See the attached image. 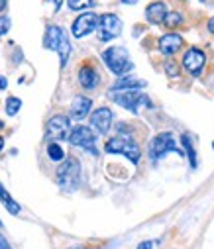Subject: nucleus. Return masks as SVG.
<instances>
[{
    "instance_id": "7",
    "label": "nucleus",
    "mask_w": 214,
    "mask_h": 249,
    "mask_svg": "<svg viewBox=\"0 0 214 249\" xmlns=\"http://www.w3.org/2000/svg\"><path fill=\"white\" fill-rule=\"evenodd\" d=\"M97 30H98V39L100 41H110V39L120 36L122 22H120V18L116 14H104V16H100Z\"/></svg>"
},
{
    "instance_id": "21",
    "label": "nucleus",
    "mask_w": 214,
    "mask_h": 249,
    "mask_svg": "<svg viewBox=\"0 0 214 249\" xmlns=\"http://www.w3.org/2000/svg\"><path fill=\"white\" fill-rule=\"evenodd\" d=\"M47 155H49L51 161H63V159H65V153H63V149L59 147V143H49V145H47Z\"/></svg>"
},
{
    "instance_id": "11",
    "label": "nucleus",
    "mask_w": 214,
    "mask_h": 249,
    "mask_svg": "<svg viewBox=\"0 0 214 249\" xmlns=\"http://www.w3.org/2000/svg\"><path fill=\"white\" fill-rule=\"evenodd\" d=\"M71 128V122L67 116H53L49 122H47V134L53 138V140H63L67 138V132Z\"/></svg>"
},
{
    "instance_id": "31",
    "label": "nucleus",
    "mask_w": 214,
    "mask_h": 249,
    "mask_svg": "<svg viewBox=\"0 0 214 249\" xmlns=\"http://www.w3.org/2000/svg\"><path fill=\"white\" fill-rule=\"evenodd\" d=\"M53 2H55V10H59L61 4H63V0H53Z\"/></svg>"
},
{
    "instance_id": "26",
    "label": "nucleus",
    "mask_w": 214,
    "mask_h": 249,
    "mask_svg": "<svg viewBox=\"0 0 214 249\" xmlns=\"http://www.w3.org/2000/svg\"><path fill=\"white\" fill-rule=\"evenodd\" d=\"M165 71H167L169 77H177L179 75V67H177V63H173V61H167L165 63Z\"/></svg>"
},
{
    "instance_id": "25",
    "label": "nucleus",
    "mask_w": 214,
    "mask_h": 249,
    "mask_svg": "<svg viewBox=\"0 0 214 249\" xmlns=\"http://www.w3.org/2000/svg\"><path fill=\"white\" fill-rule=\"evenodd\" d=\"M10 30V18L8 16H0V37Z\"/></svg>"
},
{
    "instance_id": "13",
    "label": "nucleus",
    "mask_w": 214,
    "mask_h": 249,
    "mask_svg": "<svg viewBox=\"0 0 214 249\" xmlns=\"http://www.w3.org/2000/svg\"><path fill=\"white\" fill-rule=\"evenodd\" d=\"M98 81H100V75H98V71H97L95 67L85 65V67L79 69V83H81L83 89L93 90V89H97Z\"/></svg>"
},
{
    "instance_id": "1",
    "label": "nucleus",
    "mask_w": 214,
    "mask_h": 249,
    "mask_svg": "<svg viewBox=\"0 0 214 249\" xmlns=\"http://www.w3.org/2000/svg\"><path fill=\"white\" fill-rule=\"evenodd\" d=\"M79 182H81V163L73 157H69L57 169V184L63 191L73 193L79 186Z\"/></svg>"
},
{
    "instance_id": "17",
    "label": "nucleus",
    "mask_w": 214,
    "mask_h": 249,
    "mask_svg": "<svg viewBox=\"0 0 214 249\" xmlns=\"http://www.w3.org/2000/svg\"><path fill=\"white\" fill-rule=\"evenodd\" d=\"M146 81H139V79H132V77H122L120 81L114 83V87L108 92H120V90H137V89H144Z\"/></svg>"
},
{
    "instance_id": "28",
    "label": "nucleus",
    "mask_w": 214,
    "mask_h": 249,
    "mask_svg": "<svg viewBox=\"0 0 214 249\" xmlns=\"http://www.w3.org/2000/svg\"><path fill=\"white\" fill-rule=\"evenodd\" d=\"M0 249H10V245L6 243V239L2 235H0Z\"/></svg>"
},
{
    "instance_id": "38",
    "label": "nucleus",
    "mask_w": 214,
    "mask_h": 249,
    "mask_svg": "<svg viewBox=\"0 0 214 249\" xmlns=\"http://www.w3.org/2000/svg\"><path fill=\"white\" fill-rule=\"evenodd\" d=\"M0 224H2V222H0Z\"/></svg>"
},
{
    "instance_id": "32",
    "label": "nucleus",
    "mask_w": 214,
    "mask_h": 249,
    "mask_svg": "<svg viewBox=\"0 0 214 249\" xmlns=\"http://www.w3.org/2000/svg\"><path fill=\"white\" fill-rule=\"evenodd\" d=\"M4 6H6V0H0V12L4 10Z\"/></svg>"
},
{
    "instance_id": "14",
    "label": "nucleus",
    "mask_w": 214,
    "mask_h": 249,
    "mask_svg": "<svg viewBox=\"0 0 214 249\" xmlns=\"http://www.w3.org/2000/svg\"><path fill=\"white\" fill-rule=\"evenodd\" d=\"M91 108H93L91 98H87V96H75L73 104H71V116L77 118V120H83V118L89 116Z\"/></svg>"
},
{
    "instance_id": "5",
    "label": "nucleus",
    "mask_w": 214,
    "mask_h": 249,
    "mask_svg": "<svg viewBox=\"0 0 214 249\" xmlns=\"http://www.w3.org/2000/svg\"><path fill=\"white\" fill-rule=\"evenodd\" d=\"M171 151L181 153V149L177 147L175 136L169 134V132H161V134H157V136L152 140V143H150V157H152L154 163H157L159 159H163V157H165L167 153H171Z\"/></svg>"
},
{
    "instance_id": "29",
    "label": "nucleus",
    "mask_w": 214,
    "mask_h": 249,
    "mask_svg": "<svg viewBox=\"0 0 214 249\" xmlns=\"http://www.w3.org/2000/svg\"><path fill=\"white\" fill-rule=\"evenodd\" d=\"M8 87V83H6V77H2V75H0V90H2V89H6Z\"/></svg>"
},
{
    "instance_id": "36",
    "label": "nucleus",
    "mask_w": 214,
    "mask_h": 249,
    "mask_svg": "<svg viewBox=\"0 0 214 249\" xmlns=\"http://www.w3.org/2000/svg\"><path fill=\"white\" fill-rule=\"evenodd\" d=\"M73 249H81V247H73Z\"/></svg>"
},
{
    "instance_id": "10",
    "label": "nucleus",
    "mask_w": 214,
    "mask_h": 249,
    "mask_svg": "<svg viewBox=\"0 0 214 249\" xmlns=\"http://www.w3.org/2000/svg\"><path fill=\"white\" fill-rule=\"evenodd\" d=\"M91 126H93V128L97 130V134H100V136L108 134V130H110V126H112V112H110V108H106V106L97 108V110L93 112V116H91Z\"/></svg>"
},
{
    "instance_id": "8",
    "label": "nucleus",
    "mask_w": 214,
    "mask_h": 249,
    "mask_svg": "<svg viewBox=\"0 0 214 249\" xmlns=\"http://www.w3.org/2000/svg\"><path fill=\"white\" fill-rule=\"evenodd\" d=\"M98 20H100V16H97L95 12H85V14H81L75 22H73V36L75 37H85V36H89L93 30H97L98 28Z\"/></svg>"
},
{
    "instance_id": "20",
    "label": "nucleus",
    "mask_w": 214,
    "mask_h": 249,
    "mask_svg": "<svg viewBox=\"0 0 214 249\" xmlns=\"http://www.w3.org/2000/svg\"><path fill=\"white\" fill-rule=\"evenodd\" d=\"M57 53H59V59H61V67L65 69L67 61H69V55H71V43H69V37H67V34H63V37H61V43H59V49H57Z\"/></svg>"
},
{
    "instance_id": "34",
    "label": "nucleus",
    "mask_w": 214,
    "mask_h": 249,
    "mask_svg": "<svg viewBox=\"0 0 214 249\" xmlns=\"http://www.w3.org/2000/svg\"><path fill=\"white\" fill-rule=\"evenodd\" d=\"M2 147H4V140L0 138V151H2Z\"/></svg>"
},
{
    "instance_id": "37",
    "label": "nucleus",
    "mask_w": 214,
    "mask_h": 249,
    "mask_svg": "<svg viewBox=\"0 0 214 249\" xmlns=\"http://www.w3.org/2000/svg\"><path fill=\"white\" fill-rule=\"evenodd\" d=\"M212 147H214V143H212Z\"/></svg>"
},
{
    "instance_id": "18",
    "label": "nucleus",
    "mask_w": 214,
    "mask_h": 249,
    "mask_svg": "<svg viewBox=\"0 0 214 249\" xmlns=\"http://www.w3.org/2000/svg\"><path fill=\"white\" fill-rule=\"evenodd\" d=\"M0 200H2V204L6 206V210H8L10 214H18V212H20V204L8 195V191L4 189L2 184H0Z\"/></svg>"
},
{
    "instance_id": "9",
    "label": "nucleus",
    "mask_w": 214,
    "mask_h": 249,
    "mask_svg": "<svg viewBox=\"0 0 214 249\" xmlns=\"http://www.w3.org/2000/svg\"><path fill=\"white\" fill-rule=\"evenodd\" d=\"M204 61H206V55H204L200 49L191 47V49L185 53V57H183V67H185L193 77H198L200 71H202V67H204Z\"/></svg>"
},
{
    "instance_id": "30",
    "label": "nucleus",
    "mask_w": 214,
    "mask_h": 249,
    "mask_svg": "<svg viewBox=\"0 0 214 249\" xmlns=\"http://www.w3.org/2000/svg\"><path fill=\"white\" fill-rule=\"evenodd\" d=\"M208 32H210V34H214V18L208 22Z\"/></svg>"
},
{
    "instance_id": "3",
    "label": "nucleus",
    "mask_w": 214,
    "mask_h": 249,
    "mask_svg": "<svg viewBox=\"0 0 214 249\" xmlns=\"http://www.w3.org/2000/svg\"><path fill=\"white\" fill-rule=\"evenodd\" d=\"M108 96L122 108L139 114L141 108H152V100L137 90H120V92H108Z\"/></svg>"
},
{
    "instance_id": "4",
    "label": "nucleus",
    "mask_w": 214,
    "mask_h": 249,
    "mask_svg": "<svg viewBox=\"0 0 214 249\" xmlns=\"http://www.w3.org/2000/svg\"><path fill=\"white\" fill-rule=\"evenodd\" d=\"M102 61L114 75H126L132 71V61L128 57V51L124 47H110L102 53Z\"/></svg>"
},
{
    "instance_id": "33",
    "label": "nucleus",
    "mask_w": 214,
    "mask_h": 249,
    "mask_svg": "<svg viewBox=\"0 0 214 249\" xmlns=\"http://www.w3.org/2000/svg\"><path fill=\"white\" fill-rule=\"evenodd\" d=\"M122 2H124V4H136L137 0H122Z\"/></svg>"
},
{
    "instance_id": "23",
    "label": "nucleus",
    "mask_w": 214,
    "mask_h": 249,
    "mask_svg": "<svg viewBox=\"0 0 214 249\" xmlns=\"http://www.w3.org/2000/svg\"><path fill=\"white\" fill-rule=\"evenodd\" d=\"M67 4L71 10H85V8H91L95 4V0H69Z\"/></svg>"
},
{
    "instance_id": "19",
    "label": "nucleus",
    "mask_w": 214,
    "mask_h": 249,
    "mask_svg": "<svg viewBox=\"0 0 214 249\" xmlns=\"http://www.w3.org/2000/svg\"><path fill=\"white\" fill-rule=\"evenodd\" d=\"M181 143H183V147H185V151H187V157H189L191 167L195 169V167H196V151H195V145H193V138H191L189 134H183V136H181Z\"/></svg>"
},
{
    "instance_id": "15",
    "label": "nucleus",
    "mask_w": 214,
    "mask_h": 249,
    "mask_svg": "<svg viewBox=\"0 0 214 249\" xmlns=\"http://www.w3.org/2000/svg\"><path fill=\"white\" fill-rule=\"evenodd\" d=\"M165 16H167V6H165V2H152V4L146 8V18H148L152 24H163V22H165Z\"/></svg>"
},
{
    "instance_id": "16",
    "label": "nucleus",
    "mask_w": 214,
    "mask_h": 249,
    "mask_svg": "<svg viewBox=\"0 0 214 249\" xmlns=\"http://www.w3.org/2000/svg\"><path fill=\"white\" fill-rule=\"evenodd\" d=\"M63 30L59 26H49L45 30V37H43V47L45 49H51V51H57L59 49V43H61V37H63Z\"/></svg>"
},
{
    "instance_id": "6",
    "label": "nucleus",
    "mask_w": 214,
    "mask_h": 249,
    "mask_svg": "<svg viewBox=\"0 0 214 249\" xmlns=\"http://www.w3.org/2000/svg\"><path fill=\"white\" fill-rule=\"evenodd\" d=\"M69 142L73 143L75 147H81V149H87V151H91V153H98L97 151V136H95V132L91 130V128H87V126H77V128H73L71 130V134H69Z\"/></svg>"
},
{
    "instance_id": "35",
    "label": "nucleus",
    "mask_w": 214,
    "mask_h": 249,
    "mask_svg": "<svg viewBox=\"0 0 214 249\" xmlns=\"http://www.w3.org/2000/svg\"><path fill=\"white\" fill-rule=\"evenodd\" d=\"M0 128H2V122H0Z\"/></svg>"
},
{
    "instance_id": "2",
    "label": "nucleus",
    "mask_w": 214,
    "mask_h": 249,
    "mask_svg": "<svg viewBox=\"0 0 214 249\" xmlns=\"http://www.w3.org/2000/svg\"><path fill=\"white\" fill-rule=\"evenodd\" d=\"M104 151L106 153H116V155L120 153V155L128 157L134 165L139 161V147L132 140V136H128V134H118V136L110 138L104 145Z\"/></svg>"
},
{
    "instance_id": "27",
    "label": "nucleus",
    "mask_w": 214,
    "mask_h": 249,
    "mask_svg": "<svg viewBox=\"0 0 214 249\" xmlns=\"http://www.w3.org/2000/svg\"><path fill=\"white\" fill-rule=\"evenodd\" d=\"M152 247H154V241H141L137 245V249H152Z\"/></svg>"
},
{
    "instance_id": "24",
    "label": "nucleus",
    "mask_w": 214,
    "mask_h": 249,
    "mask_svg": "<svg viewBox=\"0 0 214 249\" xmlns=\"http://www.w3.org/2000/svg\"><path fill=\"white\" fill-rule=\"evenodd\" d=\"M181 22H183V16H181L179 12H167V16H165V22H163V24H165L167 28H177Z\"/></svg>"
},
{
    "instance_id": "22",
    "label": "nucleus",
    "mask_w": 214,
    "mask_h": 249,
    "mask_svg": "<svg viewBox=\"0 0 214 249\" xmlns=\"http://www.w3.org/2000/svg\"><path fill=\"white\" fill-rule=\"evenodd\" d=\"M20 108H22V100H20V98L10 96V98L6 100V112H8V116H16Z\"/></svg>"
},
{
    "instance_id": "12",
    "label": "nucleus",
    "mask_w": 214,
    "mask_h": 249,
    "mask_svg": "<svg viewBox=\"0 0 214 249\" xmlns=\"http://www.w3.org/2000/svg\"><path fill=\"white\" fill-rule=\"evenodd\" d=\"M183 47V37L179 34H165L159 37V51L167 57L175 55Z\"/></svg>"
}]
</instances>
